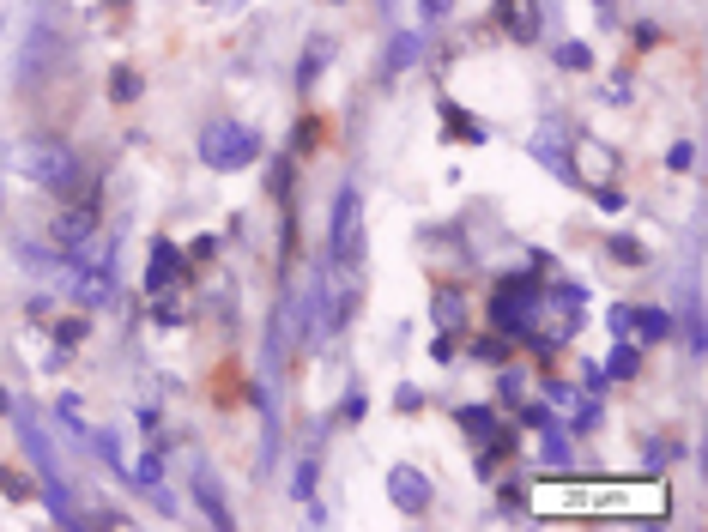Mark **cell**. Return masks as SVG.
Instances as JSON below:
<instances>
[{"instance_id": "obj_1", "label": "cell", "mask_w": 708, "mask_h": 532, "mask_svg": "<svg viewBox=\"0 0 708 532\" xmlns=\"http://www.w3.org/2000/svg\"><path fill=\"white\" fill-rule=\"evenodd\" d=\"M19 170H24V182H37V188H49V194H73L79 188V158H73V145L67 140H24V151H19Z\"/></svg>"}, {"instance_id": "obj_2", "label": "cell", "mask_w": 708, "mask_h": 532, "mask_svg": "<svg viewBox=\"0 0 708 532\" xmlns=\"http://www.w3.org/2000/svg\"><path fill=\"white\" fill-rule=\"evenodd\" d=\"M327 261L333 272H351V266L364 261V200H358V188L345 182L333 194V230H327Z\"/></svg>"}, {"instance_id": "obj_3", "label": "cell", "mask_w": 708, "mask_h": 532, "mask_svg": "<svg viewBox=\"0 0 708 532\" xmlns=\"http://www.w3.org/2000/svg\"><path fill=\"white\" fill-rule=\"evenodd\" d=\"M261 158V133L243 122H212L200 127V164L206 170H243Z\"/></svg>"}, {"instance_id": "obj_4", "label": "cell", "mask_w": 708, "mask_h": 532, "mask_svg": "<svg viewBox=\"0 0 708 532\" xmlns=\"http://www.w3.org/2000/svg\"><path fill=\"white\" fill-rule=\"evenodd\" d=\"M6 411H13V430H19V442H24V460H31V472L42 478V491H61V484H67V472H61V454H55L49 430L37 424V411H31V406H19V399H13Z\"/></svg>"}, {"instance_id": "obj_5", "label": "cell", "mask_w": 708, "mask_h": 532, "mask_svg": "<svg viewBox=\"0 0 708 532\" xmlns=\"http://www.w3.org/2000/svg\"><path fill=\"white\" fill-rule=\"evenodd\" d=\"M533 308H539V279L526 272V279H503V290L490 297V321H497V333H508V339H526L533 333Z\"/></svg>"}, {"instance_id": "obj_6", "label": "cell", "mask_w": 708, "mask_h": 532, "mask_svg": "<svg viewBox=\"0 0 708 532\" xmlns=\"http://www.w3.org/2000/svg\"><path fill=\"white\" fill-rule=\"evenodd\" d=\"M387 502L412 520H424L430 502H436V484L424 478V466H387Z\"/></svg>"}, {"instance_id": "obj_7", "label": "cell", "mask_w": 708, "mask_h": 532, "mask_svg": "<svg viewBox=\"0 0 708 532\" xmlns=\"http://www.w3.org/2000/svg\"><path fill=\"white\" fill-rule=\"evenodd\" d=\"M188 491H194V502H200L206 527H219V532H230V527H237V514H230V502H224V491H219V472H212V466H194V472H188Z\"/></svg>"}, {"instance_id": "obj_8", "label": "cell", "mask_w": 708, "mask_h": 532, "mask_svg": "<svg viewBox=\"0 0 708 532\" xmlns=\"http://www.w3.org/2000/svg\"><path fill=\"white\" fill-rule=\"evenodd\" d=\"M497 24H503L508 42H533L539 31H545V19H539V0H497Z\"/></svg>"}, {"instance_id": "obj_9", "label": "cell", "mask_w": 708, "mask_h": 532, "mask_svg": "<svg viewBox=\"0 0 708 532\" xmlns=\"http://www.w3.org/2000/svg\"><path fill=\"white\" fill-rule=\"evenodd\" d=\"M182 272H188V254H182L176 243H163V236H158V243H152V266H145V290L158 297V290H170Z\"/></svg>"}, {"instance_id": "obj_10", "label": "cell", "mask_w": 708, "mask_h": 532, "mask_svg": "<svg viewBox=\"0 0 708 532\" xmlns=\"http://www.w3.org/2000/svg\"><path fill=\"white\" fill-rule=\"evenodd\" d=\"M49 61H55V31L37 24V31L24 37V55H19V85H37L42 73H49Z\"/></svg>"}, {"instance_id": "obj_11", "label": "cell", "mask_w": 708, "mask_h": 532, "mask_svg": "<svg viewBox=\"0 0 708 532\" xmlns=\"http://www.w3.org/2000/svg\"><path fill=\"white\" fill-rule=\"evenodd\" d=\"M454 424H461V436L466 442H479V448H497V436H508L503 417H497L490 406H461L454 411Z\"/></svg>"}, {"instance_id": "obj_12", "label": "cell", "mask_w": 708, "mask_h": 532, "mask_svg": "<svg viewBox=\"0 0 708 532\" xmlns=\"http://www.w3.org/2000/svg\"><path fill=\"white\" fill-rule=\"evenodd\" d=\"M91 236H98V212H91V206H85V212H61V218H55V243H61V248H85Z\"/></svg>"}, {"instance_id": "obj_13", "label": "cell", "mask_w": 708, "mask_h": 532, "mask_svg": "<svg viewBox=\"0 0 708 532\" xmlns=\"http://www.w3.org/2000/svg\"><path fill=\"white\" fill-rule=\"evenodd\" d=\"M412 61H418V31H394V42H387V61H382V79H400Z\"/></svg>"}, {"instance_id": "obj_14", "label": "cell", "mask_w": 708, "mask_h": 532, "mask_svg": "<svg viewBox=\"0 0 708 532\" xmlns=\"http://www.w3.org/2000/svg\"><path fill=\"white\" fill-rule=\"evenodd\" d=\"M629 333H636L642 345H654V339H666L672 333V315L666 308H629Z\"/></svg>"}, {"instance_id": "obj_15", "label": "cell", "mask_w": 708, "mask_h": 532, "mask_svg": "<svg viewBox=\"0 0 708 532\" xmlns=\"http://www.w3.org/2000/svg\"><path fill=\"white\" fill-rule=\"evenodd\" d=\"M539 460H545L551 472H564V466H569V430L557 424V417H551L545 430H539Z\"/></svg>"}, {"instance_id": "obj_16", "label": "cell", "mask_w": 708, "mask_h": 532, "mask_svg": "<svg viewBox=\"0 0 708 532\" xmlns=\"http://www.w3.org/2000/svg\"><path fill=\"white\" fill-rule=\"evenodd\" d=\"M333 61V42L327 37H309V49H303V61H297V85H315L321 79V67Z\"/></svg>"}, {"instance_id": "obj_17", "label": "cell", "mask_w": 708, "mask_h": 532, "mask_svg": "<svg viewBox=\"0 0 708 532\" xmlns=\"http://www.w3.org/2000/svg\"><path fill=\"white\" fill-rule=\"evenodd\" d=\"M442 122H448V133H454V140H472V145L485 140V122H479V115H466L461 103H448V97H442Z\"/></svg>"}, {"instance_id": "obj_18", "label": "cell", "mask_w": 708, "mask_h": 532, "mask_svg": "<svg viewBox=\"0 0 708 532\" xmlns=\"http://www.w3.org/2000/svg\"><path fill=\"white\" fill-rule=\"evenodd\" d=\"M315 478H321V460H315V454H303V460H297V472H291V496H297V502H309V496H315Z\"/></svg>"}, {"instance_id": "obj_19", "label": "cell", "mask_w": 708, "mask_h": 532, "mask_svg": "<svg viewBox=\"0 0 708 532\" xmlns=\"http://www.w3.org/2000/svg\"><path fill=\"white\" fill-rule=\"evenodd\" d=\"M600 369H606V375H618V381H629V375L642 369V351H636V345H611V357H606Z\"/></svg>"}, {"instance_id": "obj_20", "label": "cell", "mask_w": 708, "mask_h": 532, "mask_svg": "<svg viewBox=\"0 0 708 532\" xmlns=\"http://www.w3.org/2000/svg\"><path fill=\"white\" fill-rule=\"evenodd\" d=\"M122 478H134L140 491H152V484H158V478H163V460H158V454H140V460H134V466H127Z\"/></svg>"}, {"instance_id": "obj_21", "label": "cell", "mask_w": 708, "mask_h": 532, "mask_svg": "<svg viewBox=\"0 0 708 532\" xmlns=\"http://www.w3.org/2000/svg\"><path fill=\"white\" fill-rule=\"evenodd\" d=\"M569 411H575V430H600V399H593V393H575Z\"/></svg>"}, {"instance_id": "obj_22", "label": "cell", "mask_w": 708, "mask_h": 532, "mask_svg": "<svg viewBox=\"0 0 708 532\" xmlns=\"http://www.w3.org/2000/svg\"><path fill=\"white\" fill-rule=\"evenodd\" d=\"M109 97H116V103L140 97V73H134V67H116V73H109Z\"/></svg>"}, {"instance_id": "obj_23", "label": "cell", "mask_w": 708, "mask_h": 532, "mask_svg": "<svg viewBox=\"0 0 708 532\" xmlns=\"http://www.w3.org/2000/svg\"><path fill=\"white\" fill-rule=\"evenodd\" d=\"M436 327H461V297L454 290H436Z\"/></svg>"}, {"instance_id": "obj_24", "label": "cell", "mask_w": 708, "mask_h": 532, "mask_svg": "<svg viewBox=\"0 0 708 532\" xmlns=\"http://www.w3.org/2000/svg\"><path fill=\"white\" fill-rule=\"evenodd\" d=\"M557 61L575 67V73H587V67H593V49H587V42H564V49H557Z\"/></svg>"}, {"instance_id": "obj_25", "label": "cell", "mask_w": 708, "mask_h": 532, "mask_svg": "<svg viewBox=\"0 0 708 532\" xmlns=\"http://www.w3.org/2000/svg\"><path fill=\"white\" fill-rule=\"evenodd\" d=\"M0 496H6V502H24V496H31V484H24L13 466H0Z\"/></svg>"}, {"instance_id": "obj_26", "label": "cell", "mask_w": 708, "mask_h": 532, "mask_svg": "<svg viewBox=\"0 0 708 532\" xmlns=\"http://www.w3.org/2000/svg\"><path fill=\"white\" fill-rule=\"evenodd\" d=\"M85 327H91V321H61V327H55V351H73L85 339Z\"/></svg>"}, {"instance_id": "obj_27", "label": "cell", "mask_w": 708, "mask_h": 532, "mask_svg": "<svg viewBox=\"0 0 708 532\" xmlns=\"http://www.w3.org/2000/svg\"><path fill=\"white\" fill-rule=\"evenodd\" d=\"M158 327H182V303L163 297V290H158Z\"/></svg>"}, {"instance_id": "obj_28", "label": "cell", "mask_w": 708, "mask_h": 532, "mask_svg": "<svg viewBox=\"0 0 708 532\" xmlns=\"http://www.w3.org/2000/svg\"><path fill=\"white\" fill-rule=\"evenodd\" d=\"M666 164H672V170H690V164H696V145H690V140H678V145L666 151Z\"/></svg>"}, {"instance_id": "obj_29", "label": "cell", "mask_w": 708, "mask_h": 532, "mask_svg": "<svg viewBox=\"0 0 708 532\" xmlns=\"http://www.w3.org/2000/svg\"><path fill=\"white\" fill-rule=\"evenodd\" d=\"M472 357H485V363H503L508 345H503V339H479V345H472Z\"/></svg>"}, {"instance_id": "obj_30", "label": "cell", "mask_w": 708, "mask_h": 532, "mask_svg": "<svg viewBox=\"0 0 708 532\" xmlns=\"http://www.w3.org/2000/svg\"><path fill=\"white\" fill-rule=\"evenodd\" d=\"M418 13H424L430 24H442L448 13H454V0H418Z\"/></svg>"}, {"instance_id": "obj_31", "label": "cell", "mask_w": 708, "mask_h": 532, "mask_svg": "<svg viewBox=\"0 0 708 532\" xmlns=\"http://www.w3.org/2000/svg\"><path fill=\"white\" fill-rule=\"evenodd\" d=\"M521 424H526V430H545V424H551V406H521Z\"/></svg>"}, {"instance_id": "obj_32", "label": "cell", "mask_w": 708, "mask_h": 532, "mask_svg": "<svg viewBox=\"0 0 708 532\" xmlns=\"http://www.w3.org/2000/svg\"><path fill=\"white\" fill-rule=\"evenodd\" d=\"M526 509V491L521 484H503V514H521Z\"/></svg>"}, {"instance_id": "obj_33", "label": "cell", "mask_w": 708, "mask_h": 532, "mask_svg": "<svg viewBox=\"0 0 708 532\" xmlns=\"http://www.w3.org/2000/svg\"><path fill=\"white\" fill-rule=\"evenodd\" d=\"M593 200H600V212H624V194L618 188H593Z\"/></svg>"}, {"instance_id": "obj_34", "label": "cell", "mask_w": 708, "mask_h": 532, "mask_svg": "<svg viewBox=\"0 0 708 532\" xmlns=\"http://www.w3.org/2000/svg\"><path fill=\"white\" fill-rule=\"evenodd\" d=\"M606 327H611V339H629V308H611Z\"/></svg>"}, {"instance_id": "obj_35", "label": "cell", "mask_w": 708, "mask_h": 532, "mask_svg": "<svg viewBox=\"0 0 708 532\" xmlns=\"http://www.w3.org/2000/svg\"><path fill=\"white\" fill-rule=\"evenodd\" d=\"M545 399H551V406H569V399H575V388H569V381H545Z\"/></svg>"}, {"instance_id": "obj_36", "label": "cell", "mask_w": 708, "mask_h": 532, "mask_svg": "<svg viewBox=\"0 0 708 532\" xmlns=\"http://www.w3.org/2000/svg\"><path fill=\"white\" fill-rule=\"evenodd\" d=\"M394 406H400V411H418V388H412V381H400V388H394Z\"/></svg>"}, {"instance_id": "obj_37", "label": "cell", "mask_w": 708, "mask_h": 532, "mask_svg": "<svg viewBox=\"0 0 708 532\" xmlns=\"http://www.w3.org/2000/svg\"><path fill=\"white\" fill-rule=\"evenodd\" d=\"M503 399L508 406H521V375H515V369H503Z\"/></svg>"}, {"instance_id": "obj_38", "label": "cell", "mask_w": 708, "mask_h": 532, "mask_svg": "<svg viewBox=\"0 0 708 532\" xmlns=\"http://www.w3.org/2000/svg\"><path fill=\"white\" fill-rule=\"evenodd\" d=\"M340 417H345V424H358V417H364V393H351V399L340 406Z\"/></svg>"}, {"instance_id": "obj_39", "label": "cell", "mask_w": 708, "mask_h": 532, "mask_svg": "<svg viewBox=\"0 0 708 532\" xmlns=\"http://www.w3.org/2000/svg\"><path fill=\"white\" fill-rule=\"evenodd\" d=\"M611 254H624V261H642V248L629 243V236H611Z\"/></svg>"}, {"instance_id": "obj_40", "label": "cell", "mask_w": 708, "mask_h": 532, "mask_svg": "<svg viewBox=\"0 0 708 532\" xmlns=\"http://www.w3.org/2000/svg\"><path fill=\"white\" fill-rule=\"evenodd\" d=\"M55 411H61V417H79V411H85L79 393H61V399H55Z\"/></svg>"}, {"instance_id": "obj_41", "label": "cell", "mask_w": 708, "mask_h": 532, "mask_svg": "<svg viewBox=\"0 0 708 532\" xmlns=\"http://www.w3.org/2000/svg\"><path fill=\"white\" fill-rule=\"evenodd\" d=\"M611 6H618V0H593V13H600L606 24H611Z\"/></svg>"}]
</instances>
